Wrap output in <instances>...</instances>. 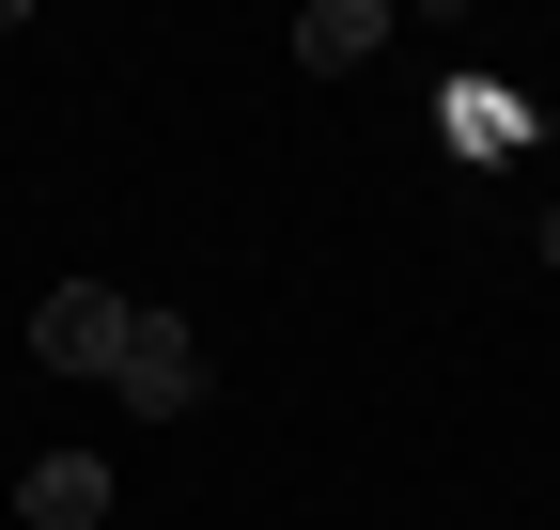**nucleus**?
<instances>
[{
  "label": "nucleus",
  "mask_w": 560,
  "mask_h": 530,
  "mask_svg": "<svg viewBox=\"0 0 560 530\" xmlns=\"http://www.w3.org/2000/svg\"><path fill=\"white\" fill-rule=\"evenodd\" d=\"M0 16H16V0H0Z\"/></svg>",
  "instance_id": "39448f33"
},
{
  "label": "nucleus",
  "mask_w": 560,
  "mask_h": 530,
  "mask_svg": "<svg viewBox=\"0 0 560 530\" xmlns=\"http://www.w3.org/2000/svg\"><path fill=\"white\" fill-rule=\"evenodd\" d=\"M374 47H389V0H312V16H296V62H312V79H359Z\"/></svg>",
  "instance_id": "20e7f679"
},
{
  "label": "nucleus",
  "mask_w": 560,
  "mask_h": 530,
  "mask_svg": "<svg viewBox=\"0 0 560 530\" xmlns=\"http://www.w3.org/2000/svg\"><path fill=\"white\" fill-rule=\"evenodd\" d=\"M16 515H32V530H94V515H109V452H32Z\"/></svg>",
  "instance_id": "7ed1b4c3"
},
{
  "label": "nucleus",
  "mask_w": 560,
  "mask_h": 530,
  "mask_svg": "<svg viewBox=\"0 0 560 530\" xmlns=\"http://www.w3.org/2000/svg\"><path fill=\"white\" fill-rule=\"evenodd\" d=\"M125 312H140V297H109V281H47V297H32V359H47V375H109V359H125Z\"/></svg>",
  "instance_id": "f03ea898"
},
{
  "label": "nucleus",
  "mask_w": 560,
  "mask_h": 530,
  "mask_svg": "<svg viewBox=\"0 0 560 530\" xmlns=\"http://www.w3.org/2000/svg\"><path fill=\"white\" fill-rule=\"evenodd\" d=\"M109 390H125V422H187V406H202V327L140 297V312H125V359H109Z\"/></svg>",
  "instance_id": "f257e3e1"
}]
</instances>
